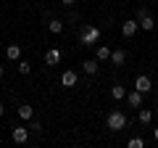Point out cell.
<instances>
[{"mask_svg":"<svg viewBox=\"0 0 158 148\" xmlns=\"http://www.w3.org/2000/svg\"><path fill=\"white\" fill-rule=\"evenodd\" d=\"M106 124H108V130H113V132H121L127 124H129V119H127V114H124V111H118V108H116V111H111V114H108Z\"/></svg>","mask_w":158,"mask_h":148,"instance_id":"cell-1","label":"cell"},{"mask_svg":"<svg viewBox=\"0 0 158 148\" xmlns=\"http://www.w3.org/2000/svg\"><path fill=\"white\" fill-rule=\"evenodd\" d=\"M79 42H82V45H98V42H100V29L92 27V24H87V27L82 29V34H79Z\"/></svg>","mask_w":158,"mask_h":148,"instance_id":"cell-2","label":"cell"},{"mask_svg":"<svg viewBox=\"0 0 158 148\" xmlns=\"http://www.w3.org/2000/svg\"><path fill=\"white\" fill-rule=\"evenodd\" d=\"M135 90H140L142 95L153 90V82H150V77H148V74H140V77L135 80Z\"/></svg>","mask_w":158,"mask_h":148,"instance_id":"cell-3","label":"cell"},{"mask_svg":"<svg viewBox=\"0 0 158 148\" xmlns=\"http://www.w3.org/2000/svg\"><path fill=\"white\" fill-rule=\"evenodd\" d=\"M137 29H140L137 19H129V21H124V24H121V34H124V37H135V34H137Z\"/></svg>","mask_w":158,"mask_h":148,"instance_id":"cell-4","label":"cell"},{"mask_svg":"<svg viewBox=\"0 0 158 148\" xmlns=\"http://www.w3.org/2000/svg\"><path fill=\"white\" fill-rule=\"evenodd\" d=\"M11 137H13V143H19V146H21V143L29 140V130H27V127H13Z\"/></svg>","mask_w":158,"mask_h":148,"instance_id":"cell-5","label":"cell"},{"mask_svg":"<svg viewBox=\"0 0 158 148\" xmlns=\"http://www.w3.org/2000/svg\"><path fill=\"white\" fill-rule=\"evenodd\" d=\"M58 61H61V50H58V48H50V50L45 53V63L48 66H56Z\"/></svg>","mask_w":158,"mask_h":148,"instance_id":"cell-6","label":"cell"},{"mask_svg":"<svg viewBox=\"0 0 158 148\" xmlns=\"http://www.w3.org/2000/svg\"><path fill=\"white\" fill-rule=\"evenodd\" d=\"M108 61H111L113 66H121V63L127 61V53L121 50V48H118V50H111V58H108Z\"/></svg>","mask_w":158,"mask_h":148,"instance_id":"cell-7","label":"cell"},{"mask_svg":"<svg viewBox=\"0 0 158 148\" xmlns=\"http://www.w3.org/2000/svg\"><path fill=\"white\" fill-rule=\"evenodd\" d=\"M61 85H63V87H74V85H77V72H71V69H69V72H63Z\"/></svg>","mask_w":158,"mask_h":148,"instance_id":"cell-8","label":"cell"},{"mask_svg":"<svg viewBox=\"0 0 158 148\" xmlns=\"http://www.w3.org/2000/svg\"><path fill=\"white\" fill-rule=\"evenodd\" d=\"M137 24H140V27L145 29V32H150V29L156 27V19H153L150 13H145V16H140V19H137Z\"/></svg>","mask_w":158,"mask_h":148,"instance_id":"cell-9","label":"cell"},{"mask_svg":"<svg viewBox=\"0 0 158 148\" xmlns=\"http://www.w3.org/2000/svg\"><path fill=\"white\" fill-rule=\"evenodd\" d=\"M127 103H129L132 108H140V106H142V93H140V90L129 93V95H127Z\"/></svg>","mask_w":158,"mask_h":148,"instance_id":"cell-10","label":"cell"},{"mask_svg":"<svg viewBox=\"0 0 158 148\" xmlns=\"http://www.w3.org/2000/svg\"><path fill=\"white\" fill-rule=\"evenodd\" d=\"M6 58L8 61H19V58H21V48L19 45H8L6 48Z\"/></svg>","mask_w":158,"mask_h":148,"instance_id":"cell-11","label":"cell"},{"mask_svg":"<svg viewBox=\"0 0 158 148\" xmlns=\"http://www.w3.org/2000/svg\"><path fill=\"white\" fill-rule=\"evenodd\" d=\"M98 66H100V61H98V58H90V61H85V63H82L85 74H98Z\"/></svg>","mask_w":158,"mask_h":148,"instance_id":"cell-12","label":"cell"},{"mask_svg":"<svg viewBox=\"0 0 158 148\" xmlns=\"http://www.w3.org/2000/svg\"><path fill=\"white\" fill-rule=\"evenodd\" d=\"M95 58H98V61H108V58H111V48H106V45H98Z\"/></svg>","mask_w":158,"mask_h":148,"instance_id":"cell-13","label":"cell"},{"mask_svg":"<svg viewBox=\"0 0 158 148\" xmlns=\"http://www.w3.org/2000/svg\"><path fill=\"white\" fill-rule=\"evenodd\" d=\"M150 119H153V111H150V108H140V124L148 127V124H150Z\"/></svg>","mask_w":158,"mask_h":148,"instance_id":"cell-14","label":"cell"},{"mask_svg":"<svg viewBox=\"0 0 158 148\" xmlns=\"http://www.w3.org/2000/svg\"><path fill=\"white\" fill-rule=\"evenodd\" d=\"M48 29H50L53 34H61L63 32V21H61V19H53V21L48 24Z\"/></svg>","mask_w":158,"mask_h":148,"instance_id":"cell-15","label":"cell"},{"mask_svg":"<svg viewBox=\"0 0 158 148\" xmlns=\"http://www.w3.org/2000/svg\"><path fill=\"white\" fill-rule=\"evenodd\" d=\"M111 98H116V101H121V98H127V90L121 85H113L111 87Z\"/></svg>","mask_w":158,"mask_h":148,"instance_id":"cell-16","label":"cell"},{"mask_svg":"<svg viewBox=\"0 0 158 148\" xmlns=\"http://www.w3.org/2000/svg\"><path fill=\"white\" fill-rule=\"evenodd\" d=\"M19 116H21V119H32V106L21 103V106H19Z\"/></svg>","mask_w":158,"mask_h":148,"instance_id":"cell-17","label":"cell"},{"mask_svg":"<svg viewBox=\"0 0 158 148\" xmlns=\"http://www.w3.org/2000/svg\"><path fill=\"white\" fill-rule=\"evenodd\" d=\"M19 72H21V74H29V72H32V63L24 61V58H19Z\"/></svg>","mask_w":158,"mask_h":148,"instance_id":"cell-18","label":"cell"},{"mask_svg":"<svg viewBox=\"0 0 158 148\" xmlns=\"http://www.w3.org/2000/svg\"><path fill=\"white\" fill-rule=\"evenodd\" d=\"M127 146H129V148H145V140H142V137H132Z\"/></svg>","mask_w":158,"mask_h":148,"instance_id":"cell-19","label":"cell"},{"mask_svg":"<svg viewBox=\"0 0 158 148\" xmlns=\"http://www.w3.org/2000/svg\"><path fill=\"white\" fill-rule=\"evenodd\" d=\"M61 3H63V6H66V8H71L74 3H77V0H61Z\"/></svg>","mask_w":158,"mask_h":148,"instance_id":"cell-20","label":"cell"},{"mask_svg":"<svg viewBox=\"0 0 158 148\" xmlns=\"http://www.w3.org/2000/svg\"><path fill=\"white\" fill-rule=\"evenodd\" d=\"M153 140L158 143V127H156V130H153Z\"/></svg>","mask_w":158,"mask_h":148,"instance_id":"cell-21","label":"cell"},{"mask_svg":"<svg viewBox=\"0 0 158 148\" xmlns=\"http://www.w3.org/2000/svg\"><path fill=\"white\" fill-rule=\"evenodd\" d=\"M3 114H6V106H3V103H0V116H3Z\"/></svg>","mask_w":158,"mask_h":148,"instance_id":"cell-22","label":"cell"},{"mask_svg":"<svg viewBox=\"0 0 158 148\" xmlns=\"http://www.w3.org/2000/svg\"><path fill=\"white\" fill-rule=\"evenodd\" d=\"M3 72H6V69H3V63H0V77H3Z\"/></svg>","mask_w":158,"mask_h":148,"instance_id":"cell-23","label":"cell"}]
</instances>
